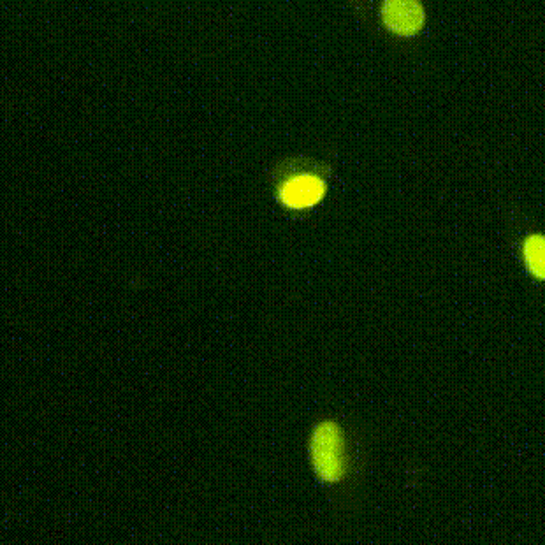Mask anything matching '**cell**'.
Masks as SVG:
<instances>
[{
  "mask_svg": "<svg viewBox=\"0 0 545 545\" xmlns=\"http://www.w3.org/2000/svg\"><path fill=\"white\" fill-rule=\"evenodd\" d=\"M312 463L320 479L338 482L345 472V442L342 429L333 422H324L312 436Z\"/></svg>",
  "mask_w": 545,
  "mask_h": 545,
  "instance_id": "obj_1",
  "label": "cell"
},
{
  "mask_svg": "<svg viewBox=\"0 0 545 545\" xmlns=\"http://www.w3.org/2000/svg\"><path fill=\"white\" fill-rule=\"evenodd\" d=\"M382 18L394 34L414 36L424 25V9L419 0H386Z\"/></svg>",
  "mask_w": 545,
  "mask_h": 545,
  "instance_id": "obj_2",
  "label": "cell"
},
{
  "mask_svg": "<svg viewBox=\"0 0 545 545\" xmlns=\"http://www.w3.org/2000/svg\"><path fill=\"white\" fill-rule=\"evenodd\" d=\"M326 194V185L317 176H296L285 183L280 190V197L291 208H310L319 203Z\"/></svg>",
  "mask_w": 545,
  "mask_h": 545,
  "instance_id": "obj_3",
  "label": "cell"
},
{
  "mask_svg": "<svg viewBox=\"0 0 545 545\" xmlns=\"http://www.w3.org/2000/svg\"><path fill=\"white\" fill-rule=\"evenodd\" d=\"M524 257H526V264L531 273L538 278V280H544L545 278V241L542 236H531L524 243Z\"/></svg>",
  "mask_w": 545,
  "mask_h": 545,
  "instance_id": "obj_4",
  "label": "cell"
}]
</instances>
